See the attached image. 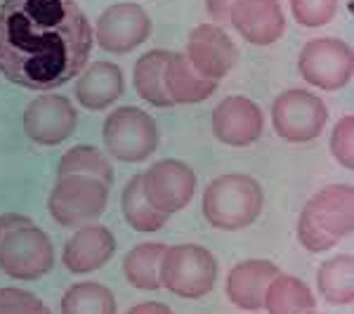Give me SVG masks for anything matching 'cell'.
I'll list each match as a JSON object with an SVG mask.
<instances>
[{
  "mask_svg": "<svg viewBox=\"0 0 354 314\" xmlns=\"http://www.w3.org/2000/svg\"><path fill=\"white\" fill-rule=\"evenodd\" d=\"M95 33L73 0H3L0 73L26 90H53L78 76Z\"/></svg>",
  "mask_w": 354,
  "mask_h": 314,
  "instance_id": "obj_1",
  "label": "cell"
},
{
  "mask_svg": "<svg viewBox=\"0 0 354 314\" xmlns=\"http://www.w3.org/2000/svg\"><path fill=\"white\" fill-rule=\"evenodd\" d=\"M354 227L352 185H328L305 203L298 218V239L310 253L338 246Z\"/></svg>",
  "mask_w": 354,
  "mask_h": 314,
  "instance_id": "obj_2",
  "label": "cell"
},
{
  "mask_svg": "<svg viewBox=\"0 0 354 314\" xmlns=\"http://www.w3.org/2000/svg\"><path fill=\"white\" fill-rule=\"evenodd\" d=\"M53 267L55 248L41 227L19 213L0 215V272L19 281H33Z\"/></svg>",
  "mask_w": 354,
  "mask_h": 314,
  "instance_id": "obj_3",
  "label": "cell"
},
{
  "mask_svg": "<svg viewBox=\"0 0 354 314\" xmlns=\"http://www.w3.org/2000/svg\"><path fill=\"white\" fill-rule=\"evenodd\" d=\"M265 194L250 175H220L203 192V218L222 232H236L260 218Z\"/></svg>",
  "mask_w": 354,
  "mask_h": 314,
  "instance_id": "obj_4",
  "label": "cell"
},
{
  "mask_svg": "<svg viewBox=\"0 0 354 314\" xmlns=\"http://www.w3.org/2000/svg\"><path fill=\"white\" fill-rule=\"evenodd\" d=\"M218 279V260L196 243L168 246L161 258V286L187 300L208 295Z\"/></svg>",
  "mask_w": 354,
  "mask_h": 314,
  "instance_id": "obj_5",
  "label": "cell"
},
{
  "mask_svg": "<svg viewBox=\"0 0 354 314\" xmlns=\"http://www.w3.org/2000/svg\"><path fill=\"white\" fill-rule=\"evenodd\" d=\"M102 137L109 156L123 163L147 161L158 147L156 121L137 107H121L109 113L102 128Z\"/></svg>",
  "mask_w": 354,
  "mask_h": 314,
  "instance_id": "obj_6",
  "label": "cell"
},
{
  "mask_svg": "<svg viewBox=\"0 0 354 314\" xmlns=\"http://www.w3.org/2000/svg\"><path fill=\"white\" fill-rule=\"evenodd\" d=\"M106 201H109V185L83 175H64L55 182L48 208L57 225L76 227L100 218Z\"/></svg>",
  "mask_w": 354,
  "mask_h": 314,
  "instance_id": "obj_7",
  "label": "cell"
},
{
  "mask_svg": "<svg viewBox=\"0 0 354 314\" xmlns=\"http://www.w3.org/2000/svg\"><path fill=\"white\" fill-rule=\"evenodd\" d=\"M328 121V109L322 97L307 90H286L274 100L272 123L281 140L290 145L312 142L324 133Z\"/></svg>",
  "mask_w": 354,
  "mask_h": 314,
  "instance_id": "obj_8",
  "label": "cell"
},
{
  "mask_svg": "<svg viewBox=\"0 0 354 314\" xmlns=\"http://www.w3.org/2000/svg\"><path fill=\"white\" fill-rule=\"evenodd\" d=\"M354 68L352 48L340 38H317L300 53V73L307 83L322 90H340L350 83Z\"/></svg>",
  "mask_w": 354,
  "mask_h": 314,
  "instance_id": "obj_9",
  "label": "cell"
},
{
  "mask_svg": "<svg viewBox=\"0 0 354 314\" xmlns=\"http://www.w3.org/2000/svg\"><path fill=\"white\" fill-rule=\"evenodd\" d=\"M142 190L145 196L158 213L175 215L192 201L196 192V175L187 163L177 158L156 161L147 173H142Z\"/></svg>",
  "mask_w": 354,
  "mask_h": 314,
  "instance_id": "obj_10",
  "label": "cell"
},
{
  "mask_svg": "<svg viewBox=\"0 0 354 314\" xmlns=\"http://www.w3.org/2000/svg\"><path fill=\"white\" fill-rule=\"evenodd\" d=\"M95 36L102 50L125 55L151 36V17L137 3H116L97 19Z\"/></svg>",
  "mask_w": 354,
  "mask_h": 314,
  "instance_id": "obj_11",
  "label": "cell"
},
{
  "mask_svg": "<svg viewBox=\"0 0 354 314\" xmlns=\"http://www.w3.org/2000/svg\"><path fill=\"white\" fill-rule=\"evenodd\" d=\"M78 113L64 95H41L26 107L24 133L43 147H57L76 133Z\"/></svg>",
  "mask_w": 354,
  "mask_h": 314,
  "instance_id": "obj_12",
  "label": "cell"
},
{
  "mask_svg": "<svg viewBox=\"0 0 354 314\" xmlns=\"http://www.w3.org/2000/svg\"><path fill=\"white\" fill-rule=\"evenodd\" d=\"M187 59L201 76L218 83L232 71L239 59V50L227 31L215 24H201L189 33Z\"/></svg>",
  "mask_w": 354,
  "mask_h": 314,
  "instance_id": "obj_13",
  "label": "cell"
},
{
  "mask_svg": "<svg viewBox=\"0 0 354 314\" xmlns=\"http://www.w3.org/2000/svg\"><path fill=\"white\" fill-rule=\"evenodd\" d=\"M265 116L253 100L234 95L213 109V133L230 147H250L262 137Z\"/></svg>",
  "mask_w": 354,
  "mask_h": 314,
  "instance_id": "obj_14",
  "label": "cell"
},
{
  "mask_svg": "<svg viewBox=\"0 0 354 314\" xmlns=\"http://www.w3.org/2000/svg\"><path fill=\"white\" fill-rule=\"evenodd\" d=\"M227 21L250 45H272L286 33V17L279 0H236Z\"/></svg>",
  "mask_w": 354,
  "mask_h": 314,
  "instance_id": "obj_15",
  "label": "cell"
},
{
  "mask_svg": "<svg viewBox=\"0 0 354 314\" xmlns=\"http://www.w3.org/2000/svg\"><path fill=\"white\" fill-rule=\"evenodd\" d=\"M113 253H116L113 234L102 225H88L66 241L62 250V262L73 274H90L104 267L113 258Z\"/></svg>",
  "mask_w": 354,
  "mask_h": 314,
  "instance_id": "obj_16",
  "label": "cell"
},
{
  "mask_svg": "<svg viewBox=\"0 0 354 314\" xmlns=\"http://www.w3.org/2000/svg\"><path fill=\"white\" fill-rule=\"evenodd\" d=\"M279 274V267L270 260H243L227 274V298L232 305L245 312H258L265 305L270 281Z\"/></svg>",
  "mask_w": 354,
  "mask_h": 314,
  "instance_id": "obj_17",
  "label": "cell"
},
{
  "mask_svg": "<svg viewBox=\"0 0 354 314\" xmlns=\"http://www.w3.org/2000/svg\"><path fill=\"white\" fill-rule=\"evenodd\" d=\"M123 95V71L111 62L88 64L76 78V100L90 111L111 107Z\"/></svg>",
  "mask_w": 354,
  "mask_h": 314,
  "instance_id": "obj_18",
  "label": "cell"
},
{
  "mask_svg": "<svg viewBox=\"0 0 354 314\" xmlns=\"http://www.w3.org/2000/svg\"><path fill=\"white\" fill-rule=\"evenodd\" d=\"M163 85L173 104H198L218 90V83L201 76L187 55L170 53L163 68Z\"/></svg>",
  "mask_w": 354,
  "mask_h": 314,
  "instance_id": "obj_19",
  "label": "cell"
},
{
  "mask_svg": "<svg viewBox=\"0 0 354 314\" xmlns=\"http://www.w3.org/2000/svg\"><path fill=\"white\" fill-rule=\"evenodd\" d=\"M317 300L302 279L279 272L265 293V310L270 314H305L312 312Z\"/></svg>",
  "mask_w": 354,
  "mask_h": 314,
  "instance_id": "obj_20",
  "label": "cell"
},
{
  "mask_svg": "<svg viewBox=\"0 0 354 314\" xmlns=\"http://www.w3.org/2000/svg\"><path fill=\"white\" fill-rule=\"evenodd\" d=\"M165 243H140L123 258L125 281L137 290H158L161 288V258Z\"/></svg>",
  "mask_w": 354,
  "mask_h": 314,
  "instance_id": "obj_21",
  "label": "cell"
},
{
  "mask_svg": "<svg viewBox=\"0 0 354 314\" xmlns=\"http://www.w3.org/2000/svg\"><path fill=\"white\" fill-rule=\"evenodd\" d=\"M168 57L170 53H165V50H151V53L142 55L137 59L133 71V83L137 95L145 102H149L151 107H161V109L173 107V102H170L163 85V68Z\"/></svg>",
  "mask_w": 354,
  "mask_h": 314,
  "instance_id": "obj_22",
  "label": "cell"
},
{
  "mask_svg": "<svg viewBox=\"0 0 354 314\" xmlns=\"http://www.w3.org/2000/svg\"><path fill=\"white\" fill-rule=\"evenodd\" d=\"M317 286L330 305H350L354 300V258L350 253L335 255L319 267Z\"/></svg>",
  "mask_w": 354,
  "mask_h": 314,
  "instance_id": "obj_23",
  "label": "cell"
},
{
  "mask_svg": "<svg viewBox=\"0 0 354 314\" xmlns=\"http://www.w3.org/2000/svg\"><path fill=\"white\" fill-rule=\"evenodd\" d=\"M121 208H123L125 222H128L135 232H142V234L158 232L165 222H168V215L158 213V210L147 201L145 190H142V175H135V178L125 185L123 196H121Z\"/></svg>",
  "mask_w": 354,
  "mask_h": 314,
  "instance_id": "obj_24",
  "label": "cell"
},
{
  "mask_svg": "<svg viewBox=\"0 0 354 314\" xmlns=\"http://www.w3.org/2000/svg\"><path fill=\"white\" fill-rule=\"evenodd\" d=\"M62 314H116V298L102 284L83 281L64 290Z\"/></svg>",
  "mask_w": 354,
  "mask_h": 314,
  "instance_id": "obj_25",
  "label": "cell"
},
{
  "mask_svg": "<svg viewBox=\"0 0 354 314\" xmlns=\"http://www.w3.org/2000/svg\"><path fill=\"white\" fill-rule=\"evenodd\" d=\"M57 175H59V178H64V175H83V178H95L109 187L113 182V168H111L109 158L97 149V147H90V145H81V147L68 149L64 156L59 158Z\"/></svg>",
  "mask_w": 354,
  "mask_h": 314,
  "instance_id": "obj_26",
  "label": "cell"
},
{
  "mask_svg": "<svg viewBox=\"0 0 354 314\" xmlns=\"http://www.w3.org/2000/svg\"><path fill=\"white\" fill-rule=\"evenodd\" d=\"M288 3L300 26L319 28L333 19L340 0H288Z\"/></svg>",
  "mask_w": 354,
  "mask_h": 314,
  "instance_id": "obj_27",
  "label": "cell"
},
{
  "mask_svg": "<svg viewBox=\"0 0 354 314\" xmlns=\"http://www.w3.org/2000/svg\"><path fill=\"white\" fill-rule=\"evenodd\" d=\"M330 154L340 165L352 168L354 165V118L342 116L335 123L333 133H330Z\"/></svg>",
  "mask_w": 354,
  "mask_h": 314,
  "instance_id": "obj_28",
  "label": "cell"
},
{
  "mask_svg": "<svg viewBox=\"0 0 354 314\" xmlns=\"http://www.w3.org/2000/svg\"><path fill=\"white\" fill-rule=\"evenodd\" d=\"M48 307L38 295L21 288H0V314H43Z\"/></svg>",
  "mask_w": 354,
  "mask_h": 314,
  "instance_id": "obj_29",
  "label": "cell"
},
{
  "mask_svg": "<svg viewBox=\"0 0 354 314\" xmlns=\"http://www.w3.org/2000/svg\"><path fill=\"white\" fill-rule=\"evenodd\" d=\"M234 3H236V0H205V8H208V15L213 17L215 21H227Z\"/></svg>",
  "mask_w": 354,
  "mask_h": 314,
  "instance_id": "obj_30",
  "label": "cell"
},
{
  "mask_svg": "<svg viewBox=\"0 0 354 314\" xmlns=\"http://www.w3.org/2000/svg\"><path fill=\"white\" fill-rule=\"evenodd\" d=\"M128 314H175V312L168 305H163V302H140Z\"/></svg>",
  "mask_w": 354,
  "mask_h": 314,
  "instance_id": "obj_31",
  "label": "cell"
},
{
  "mask_svg": "<svg viewBox=\"0 0 354 314\" xmlns=\"http://www.w3.org/2000/svg\"><path fill=\"white\" fill-rule=\"evenodd\" d=\"M43 314H53V312H50V310H45V312H43Z\"/></svg>",
  "mask_w": 354,
  "mask_h": 314,
  "instance_id": "obj_32",
  "label": "cell"
},
{
  "mask_svg": "<svg viewBox=\"0 0 354 314\" xmlns=\"http://www.w3.org/2000/svg\"><path fill=\"white\" fill-rule=\"evenodd\" d=\"M305 314H319V312H305Z\"/></svg>",
  "mask_w": 354,
  "mask_h": 314,
  "instance_id": "obj_33",
  "label": "cell"
}]
</instances>
